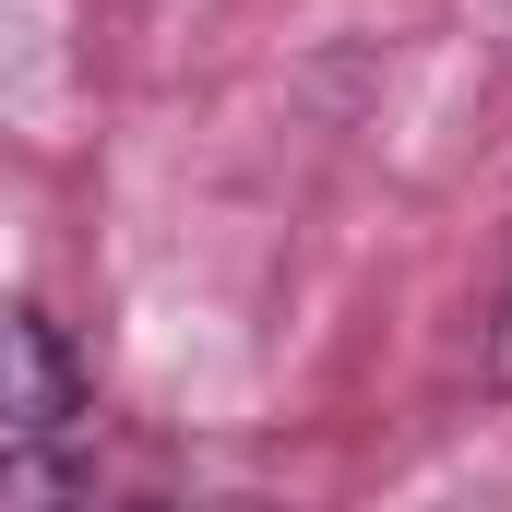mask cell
I'll use <instances>...</instances> for the list:
<instances>
[{
	"label": "cell",
	"mask_w": 512,
	"mask_h": 512,
	"mask_svg": "<svg viewBox=\"0 0 512 512\" xmlns=\"http://www.w3.org/2000/svg\"><path fill=\"white\" fill-rule=\"evenodd\" d=\"M489 393H512V262H501V298H489Z\"/></svg>",
	"instance_id": "cell-2"
},
{
	"label": "cell",
	"mask_w": 512,
	"mask_h": 512,
	"mask_svg": "<svg viewBox=\"0 0 512 512\" xmlns=\"http://www.w3.org/2000/svg\"><path fill=\"white\" fill-rule=\"evenodd\" d=\"M72 417H84V370H72L60 322L0 298V441H60Z\"/></svg>",
	"instance_id": "cell-1"
}]
</instances>
